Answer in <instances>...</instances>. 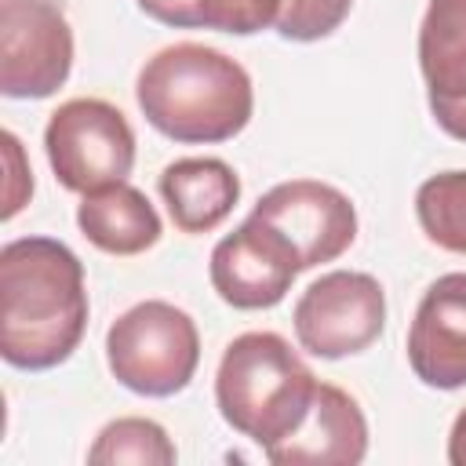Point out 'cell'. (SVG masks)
Segmentation results:
<instances>
[{"mask_svg": "<svg viewBox=\"0 0 466 466\" xmlns=\"http://www.w3.org/2000/svg\"><path fill=\"white\" fill-rule=\"evenodd\" d=\"M178 459L171 437L164 433V426H157L153 419H116L109 426H102V433L95 437V444L87 448V462L95 466H171Z\"/></svg>", "mask_w": 466, "mask_h": 466, "instance_id": "obj_16", "label": "cell"}, {"mask_svg": "<svg viewBox=\"0 0 466 466\" xmlns=\"http://www.w3.org/2000/svg\"><path fill=\"white\" fill-rule=\"evenodd\" d=\"M299 346L320 360L364 353L386 328V291L371 273L335 269L313 280L295 302Z\"/></svg>", "mask_w": 466, "mask_h": 466, "instance_id": "obj_6", "label": "cell"}, {"mask_svg": "<svg viewBox=\"0 0 466 466\" xmlns=\"http://www.w3.org/2000/svg\"><path fill=\"white\" fill-rule=\"evenodd\" d=\"M251 218L273 226L291 244L302 269L335 262L357 240L353 200L342 189L317 178H291L273 186L269 193L258 197Z\"/></svg>", "mask_w": 466, "mask_h": 466, "instance_id": "obj_8", "label": "cell"}, {"mask_svg": "<svg viewBox=\"0 0 466 466\" xmlns=\"http://www.w3.org/2000/svg\"><path fill=\"white\" fill-rule=\"evenodd\" d=\"M313 393V371L277 331H244L226 346L218 360V411L262 451L277 448L306 422Z\"/></svg>", "mask_w": 466, "mask_h": 466, "instance_id": "obj_3", "label": "cell"}, {"mask_svg": "<svg viewBox=\"0 0 466 466\" xmlns=\"http://www.w3.org/2000/svg\"><path fill=\"white\" fill-rule=\"evenodd\" d=\"M73 69V29L58 0L0 4V91L7 98H47Z\"/></svg>", "mask_w": 466, "mask_h": 466, "instance_id": "obj_7", "label": "cell"}, {"mask_svg": "<svg viewBox=\"0 0 466 466\" xmlns=\"http://www.w3.org/2000/svg\"><path fill=\"white\" fill-rule=\"evenodd\" d=\"M149 18L175 29H200V0H135Z\"/></svg>", "mask_w": 466, "mask_h": 466, "instance_id": "obj_20", "label": "cell"}, {"mask_svg": "<svg viewBox=\"0 0 466 466\" xmlns=\"http://www.w3.org/2000/svg\"><path fill=\"white\" fill-rule=\"evenodd\" d=\"M157 189L182 233H211L240 200V178L218 157H186L167 164Z\"/></svg>", "mask_w": 466, "mask_h": 466, "instance_id": "obj_13", "label": "cell"}, {"mask_svg": "<svg viewBox=\"0 0 466 466\" xmlns=\"http://www.w3.org/2000/svg\"><path fill=\"white\" fill-rule=\"evenodd\" d=\"M44 149L55 178L73 193L127 182L135 167V131L127 116L102 98L62 102L44 127Z\"/></svg>", "mask_w": 466, "mask_h": 466, "instance_id": "obj_5", "label": "cell"}, {"mask_svg": "<svg viewBox=\"0 0 466 466\" xmlns=\"http://www.w3.org/2000/svg\"><path fill=\"white\" fill-rule=\"evenodd\" d=\"M0 138H4L7 164H11V186H7V204H4V218H11V215H18V208H22V204L29 200V193H33V171L22 167V142H18L11 131H4Z\"/></svg>", "mask_w": 466, "mask_h": 466, "instance_id": "obj_19", "label": "cell"}, {"mask_svg": "<svg viewBox=\"0 0 466 466\" xmlns=\"http://www.w3.org/2000/svg\"><path fill=\"white\" fill-rule=\"evenodd\" d=\"M408 364L422 386H466V273L437 277L408 328Z\"/></svg>", "mask_w": 466, "mask_h": 466, "instance_id": "obj_10", "label": "cell"}, {"mask_svg": "<svg viewBox=\"0 0 466 466\" xmlns=\"http://www.w3.org/2000/svg\"><path fill=\"white\" fill-rule=\"evenodd\" d=\"M419 69L437 127L466 142V0H430L419 25Z\"/></svg>", "mask_w": 466, "mask_h": 466, "instance_id": "obj_11", "label": "cell"}, {"mask_svg": "<svg viewBox=\"0 0 466 466\" xmlns=\"http://www.w3.org/2000/svg\"><path fill=\"white\" fill-rule=\"evenodd\" d=\"M208 273L218 299L233 309H269L284 302L302 266L291 244L273 226L248 215V222H240L215 244Z\"/></svg>", "mask_w": 466, "mask_h": 466, "instance_id": "obj_9", "label": "cell"}, {"mask_svg": "<svg viewBox=\"0 0 466 466\" xmlns=\"http://www.w3.org/2000/svg\"><path fill=\"white\" fill-rule=\"evenodd\" d=\"M80 233L106 255H142L160 240V215L149 197L127 182L84 193L76 208Z\"/></svg>", "mask_w": 466, "mask_h": 466, "instance_id": "obj_14", "label": "cell"}, {"mask_svg": "<svg viewBox=\"0 0 466 466\" xmlns=\"http://www.w3.org/2000/svg\"><path fill=\"white\" fill-rule=\"evenodd\" d=\"M448 462L451 466H466V408L451 422V433H448Z\"/></svg>", "mask_w": 466, "mask_h": 466, "instance_id": "obj_21", "label": "cell"}, {"mask_svg": "<svg viewBox=\"0 0 466 466\" xmlns=\"http://www.w3.org/2000/svg\"><path fill=\"white\" fill-rule=\"evenodd\" d=\"M106 360L124 390L138 397H175L197 375L200 335L186 309L146 299L109 324Z\"/></svg>", "mask_w": 466, "mask_h": 466, "instance_id": "obj_4", "label": "cell"}, {"mask_svg": "<svg viewBox=\"0 0 466 466\" xmlns=\"http://www.w3.org/2000/svg\"><path fill=\"white\" fill-rule=\"evenodd\" d=\"M415 218L437 248L466 255V171L430 175L415 193Z\"/></svg>", "mask_w": 466, "mask_h": 466, "instance_id": "obj_15", "label": "cell"}, {"mask_svg": "<svg viewBox=\"0 0 466 466\" xmlns=\"http://www.w3.org/2000/svg\"><path fill=\"white\" fill-rule=\"evenodd\" d=\"M280 7L284 0H200V25L233 36H251L266 25H277Z\"/></svg>", "mask_w": 466, "mask_h": 466, "instance_id": "obj_18", "label": "cell"}, {"mask_svg": "<svg viewBox=\"0 0 466 466\" xmlns=\"http://www.w3.org/2000/svg\"><path fill=\"white\" fill-rule=\"evenodd\" d=\"M0 353L11 368L47 371L73 357L87 331L84 262L55 237L0 248Z\"/></svg>", "mask_w": 466, "mask_h": 466, "instance_id": "obj_1", "label": "cell"}, {"mask_svg": "<svg viewBox=\"0 0 466 466\" xmlns=\"http://www.w3.org/2000/svg\"><path fill=\"white\" fill-rule=\"evenodd\" d=\"M135 98L149 127L186 146L240 135L255 109L248 69L193 40L157 51L138 73Z\"/></svg>", "mask_w": 466, "mask_h": 466, "instance_id": "obj_2", "label": "cell"}, {"mask_svg": "<svg viewBox=\"0 0 466 466\" xmlns=\"http://www.w3.org/2000/svg\"><path fill=\"white\" fill-rule=\"evenodd\" d=\"M368 455V419L360 404L328 382H317L306 422L266 451L273 466H357Z\"/></svg>", "mask_w": 466, "mask_h": 466, "instance_id": "obj_12", "label": "cell"}, {"mask_svg": "<svg viewBox=\"0 0 466 466\" xmlns=\"http://www.w3.org/2000/svg\"><path fill=\"white\" fill-rule=\"evenodd\" d=\"M350 7H353V0H284L277 33L295 44L324 40L346 22Z\"/></svg>", "mask_w": 466, "mask_h": 466, "instance_id": "obj_17", "label": "cell"}]
</instances>
